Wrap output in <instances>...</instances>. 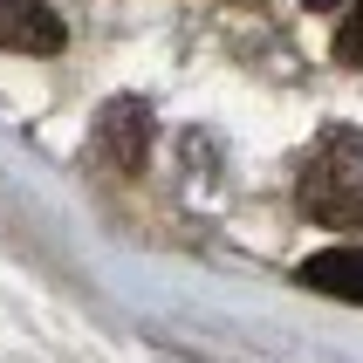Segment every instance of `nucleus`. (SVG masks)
Returning a JSON list of instances; mask_svg holds the SVG:
<instances>
[{"instance_id": "nucleus-2", "label": "nucleus", "mask_w": 363, "mask_h": 363, "mask_svg": "<svg viewBox=\"0 0 363 363\" xmlns=\"http://www.w3.org/2000/svg\"><path fill=\"white\" fill-rule=\"evenodd\" d=\"M0 48H14V55H55L62 14L48 0H0Z\"/></svg>"}, {"instance_id": "nucleus-4", "label": "nucleus", "mask_w": 363, "mask_h": 363, "mask_svg": "<svg viewBox=\"0 0 363 363\" xmlns=\"http://www.w3.org/2000/svg\"><path fill=\"white\" fill-rule=\"evenodd\" d=\"M103 144H110V158L144 164V103H110L103 110Z\"/></svg>"}, {"instance_id": "nucleus-1", "label": "nucleus", "mask_w": 363, "mask_h": 363, "mask_svg": "<svg viewBox=\"0 0 363 363\" xmlns=\"http://www.w3.org/2000/svg\"><path fill=\"white\" fill-rule=\"evenodd\" d=\"M295 199L315 226L363 233V138L357 130H323L315 138V151L302 158V179H295Z\"/></svg>"}, {"instance_id": "nucleus-3", "label": "nucleus", "mask_w": 363, "mask_h": 363, "mask_svg": "<svg viewBox=\"0 0 363 363\" xmlns=\"http://www.w3.org/2000/svg\"><path fill=\"white\" fill-rule=\"evenodd\" d=\"M302 281L315 288V295H336V302L363 308V247H323V254H308Z\"/></svg>"}, {"instance_id": "nucleus-5", "label": "nucleus", "mask_w": 363, "mask_h": 363, "mask_svg": "<svg viewBox=\"0 0 363 363\" xmlns=\"http://www.w3.org/2000/svg\"><path fill=\"white\" fill-rule=\"evenodd\" d=\"M336 55H343L350 69H363V0H350V7H343V28H336Z\"/></svg>"}]
</instances>
